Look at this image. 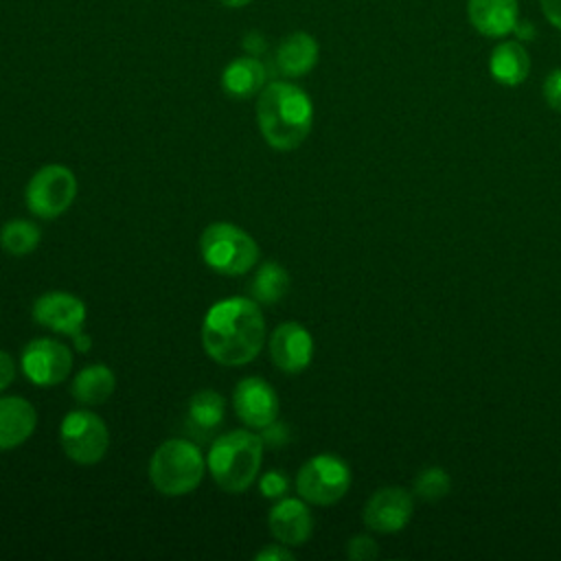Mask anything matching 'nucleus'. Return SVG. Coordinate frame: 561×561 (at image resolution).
<instances>
[{
	"label": "nucleus",
	"instance_id": "2eb2a0df",
	"mask_svg": "<svg viewBox=\"0 0 561 561\" xmlns=\"http://www.w3.org/2000/svg\"><path fill=\"white\" fill-rule=\"evenodd\" d=\"M467 20L484 37H506L519 20L517 0H467Z\"/></svg>",
	"mask_w": 561,
	"mask_h": 561
},
{
	"label": "nucleus",
	"instance_id": "473e14b6",
	"mask_svg": "<svg viewBox=\"0 0 561 561\" xmlns=\"http://www.w3.org/2000/svg\"><path fill=\"white\" fill-rule=\"evenodd\" d=\"M513 33L517 35L519 42H522V39H533V37H535V26H533V22H519V20H517Z\"/></svg>",
	"mask_w": 561,
	"mask_h": 561
},
{
	"label": "nucleus",
	"instance_id": "6ab92c4d",
	"mask_svg": "<svg viewBox=\"0 0 561 561\" xmlns=\"http://www.w3.org/2000/svg\"><path fill=\"white\" fill-rule=\"evenodd\" d=\"M491 77L506 88H515L526 81L530 72V55L519 39H504L493 46L489 55Z\"/></svg>",
	"mask_w": 561,
	"mask_h": 561
},
{
	"label": "nucleus",
	"instance_id": "dca6fc26",
	"mask_svg": "<svg viewBox=\"0 0 561 561\" xmlns=\"http://www.w3.org/2000/svg\"><path fill=\"white\" fill-rule=\"evenodd\" d=\"M320 57V46L313 35L305 31H294L280 39L274 53V66L280 77L298 79L309 75Z\"/></svg>",
	"mask_w": 561,
	"mask_h": 561
},
{
	"label": "nucleus",
	"instance_id": "7c9ffc66",
	"mask_svg": "<svg viewBox=\"0 0 561 561\" xmlns=\"http://www.w3.org/2000/svg\"><path fill=\"white\" fill-rule=\"evenodd\" d=\"M15 379V364L13 357L0 351V390H4Z\"/></svg>",
	"mask_w": 561,
	"mask_h": 561
},
{
	"label": "nucleus",
	"instance_id": "2f4dec72",
	"mask_svg": "<svg viewBox=\"0 0 561 561\" xmlns=\"http://www.w3.org/2000/svg\"><path fill=\"white\" fill-rule=\"evenodd\" d=\"M243 48L248 55H254L259 57L263 50H265V39L259 31H250L245 37H243Z\"/></svg>",
	"mask_w": 561,
	"mask_h": 561
},
{
	"label": "nucleus",
	"instance_id": "423d86ee",
	"mask_svg": "<svg viewBox=\"0 0 561 561\" xmlns=\"http://www.w3.org/2000/svg\"><path fill=\"white\" fill-rule=\"evenodd\" d=\"M351 486V469L335 454L309 458L296 473V491L307 504L329 506L340 502Z\"/></svg>",
	"mask_w": 561,
	"mask_h": 561
},
{
	"label": "nucleus",
	"instance_id": "b1692460",
	"mask_svg": "<svg viewBox=\"0 0 561 561\" xmlns=\"http://www.w3.org/2000/svg\"><path fill=\"white\" fill-rule=\"evenodd\" d=\"M451 489V478L443 467H425L416 473L412 491L423 502H436L443 500Z\"/></svg>",
	"mask_w": 561,
	"mask_h": 561
},
{
	"label": "nucleus",
	"instance_id": "412c9836",
	"mask_svg": "<svg viewBox=\"0 0 561 561\" xmlns=\"http://www.w3.org/2000/svg\"><path fill=\"white\" fill-rule=\"evenodd\" d=\"M114 388H116V377L112 368H107L105 364H90L75 375L70 392L75 401L83 405H99L112 397Z\"/></svg>",
	"mask_w": 561,
	"mask_h": 561
},
{
	"label": "nucleus",
	"instance_id": "f8f14e48",
	"mask_svg": "<svg viewBox=\"0 0 561 561\" xmlns=\"http://www.w3.org/2000/svg\"><path fill=\"white\" fill-rule=\"evenodd\" d=\"M33 320L64 335H77L83 331L85 305L68 291H46L33 305Z\"/></svg>",
	"mask_w": 561,
	"mask_h": 561
},
{
	"label": "nucleus",
	"instance_id": "6e6552de",
	"mask_svg": "<svg viewBox=\"0 0 561 561\" xmlns=\"http://www.w3.org/2000/svg\"><path fill=\"white\" fill-rule=\"evenodd\" d=\"M59 443L72 462L94 465L110 447V432L99 414L90 410H72L59 425Z\"/></svg>",
	"mask_w": 561,
	"mask_h": 561
},
{
	"label": "nucleus",
	"instance_id": "39448f33",
	"mask_svg": "<svg viewBox=\"0 0 561 561\" xmlns=\"http://www.w3.org/2000/svg\"><path fill=\"white\" fill-rule=\"evenodd\" d=\"M199 252L204 263L224 276H241L259 261L256 241L228 221H215L202 232Z\"/></svg>",
	"mask_w": 561,
	"mask_h": 561
},
{
	"label": "nucleus",
	"instance_id": "1a4fd4ad",
	"mask_svg": "<svg viewBox=\"0 0 561 561\" xmlns=\"http://www.w3.org/2000/svg\"><path fill=\"white\" fill-rule=\"evenodd\" d=\"M22 373L35 386H57L72 368V353L66 344L53 337H35L22 348Z\"/></svg>",
	"mask_w": 561,
	"mask_h": 561
},
{
	"label": "nucleus",
	"instance_id": "7ed1b4c3",
	"mask_svg": "<svg viewBox=\"0 0 561 561\" xmlns=\"http://www.w3.org/2000/svg\"><path fill=\"white\" fill-rule=\"evenodd\" d=\"M263 438L250 430H232L217 436L208 449V471L226 493H243L259 476Z\"/></svg>",
	"mask_w": 561,
	"mask_h": 561
},
{
	"label": "nucleus",
	"instance_id": "4468645a",
	"mask_svg": "<svg viewBox=\"0 0 561 561\" xmlns=\"http://www.w3.org/2000/svg\"><path fill=\"white\" fill-rule=\"evenodd\" d=\"M267 526L276 541L296 548L311 537L313 517L302 497H280L267 515Z\"/></svg>",
	"mask_w": 561,
	"mask_h": 561
},
{
	"label": "nucleus",
	"instance_id": "5701e85b",
	"mask_svg": "<svg viewBox=\"0 0 561 561\" xmlns=\"http://www.w3.org/2000/svg\"><path fill=\"white\" fill-rule=\"evenodd\" d=\"M42 239V230L37 224L26 219H11L0 230V245L7 254L24 256L31 254Z\"/></svg>",
	"mask_w": 561,
	"mask_h": 561
},
{
	"label": "nucleus",
	"instance_id": "aec40b11",
	"mask_svg": "<svg viewBox=\"0 0 561 561\" xmlns=\"http://www.w3.org/2000/svg\"><path fill=\"white\" fill-rule=\"evenodd\" d=\"M37 425L35 408L22 397H0V449L22 445Z\"/></svg>",
	"mask_w": 561,
	"mask_h": 561
},
{
	"label": "nucleus",
	"instance_id": "9d476101",
	"mask_svg": "<svg viewBox=\"0 0 561 561\" xmlns=\"http://www.w3.org/2000/svg\"><path fill=\"white\" fill-rule=\"evenodd\" d=\"M414 513L412 493L401 486L377 489L364 506V524L375 533H399L408 526Z\"/></svg>",
	"mask_w": 561,
	"mask_h": 561
},
{
	"label": "nucleus",
	"instance_id": "f704fd0d",
	"mask_svg": "<svg viewBox=\"0 0 561 561\" xmlns=\"http://www.w3.org/2000/svg\"><path fill=\"white\" fill-rule=\"evenodd\" d=\"M219 4H224L226 9H243L248 7L252 0H217Z\"/></svg>",
	"mask_w": 561,
	"mask_h": 561
},
{
	"label": "nucleus",
	"instance_id": "c85d7f7f",
	"mask_svg": "<svg viewBox=\"0 0 561 561\" xmlns=\"http://www.w3.org/2000/svg\"><path fill=\"white\" fill-rule=\"evenodd\" d=\"M254 559L256 561H291L294 559V552L289 550V546H285V543H274V546H267V548H263V550H259L256 554H254Z\"/></svg>",
	"mask_w": 561,
	"mask_h": 561
},
{
	"label": "nucleus",
	"instance_id": "ddd939ff",
	"mask_svg": "<svg viewBox=\"0 0 561 561\" xmlns=\"http://www.w3.org/2000/svg\"><path fill=\"white\" fill-rule=\"evenodd\" d=\"M270 359L283 373H302L313 357L311 333L298 322H283L272 331Z\"/></svg>",
	"mask_w": 561,
	"mask_h": 561
},
{
	"label": "nucleus",
	"instance_id": "cd10ccee",
	"mask_svg": "<svg viewBox=\"0 0 561 561\" xmlns=\"http://www.w3.org/2000/svg\"><path fill=\"white\" fill-rule=\"evenodd\" d=\"M261 438H263V445H267V447H280V445L291 440L287 425L280 423L278 419L261 430Z\"/></svg>",
	"mask_w": 561,
	"mask_h": 561
},
{
	"label": "nucleus",
	"instance_id": "9b49d317",
	"mask_svg": "<svg viewBox=\"0 0 561 561\" xmlns=\"http://www.w3.org/2000/svg\"><path fill=\"white\" fill-rule=\"evenodd\" d=\"M232 405L243 425L263 430L278 419V394L261 377H245L232 392Z\"/></svg>",
	"mask_w": 561,
	"mask_h": 561
},
{
	"label": "nucleus",
	"instance_id": "bb28decb",
	"mask_svg": "<svg viewBox=\"0 0 561 561\" xmlns=\"http://www.w3.org/2000/svg\"><path fill=\"white\" fill-rule=\"evenodd\" d=\"M543 99L554 110L561 112V68H554L543 81Z\"/></svg>",
	"mask_w": 561,
	"mask_h": 561
},
{
	"label": "nucleus",
	"instance_id": "f03ea898",
	"mask_svg": "<svg viewBox=\"0 0 561 561\" xmlns=\"http://www.w3.org/2000/svg\"><path fill=\"white\" fill-rule=\"evenodd\" d=\"M256 121L270 147L289 151L300 147L309 136L313 125V103L300 85L285 79L270 81L259 92Z\"/></svg>",
	"mask_w": 561,
	"mask_h": 561
},
{
	"label": "nucleus",
	"instance_id": "f3484780",
	"mask_svg": "<svg viewBox=\"0 0 561 561\" xmlns=\"http://www.w3.org/2000/svg\"><path fill=\"white\" fill-rule=\"evenodd\" d=\"M224 412L226 399L219 392L210 388L197 390L186 405V432L197 443H208L210 438H215V432L224 423Z\"/></svg>",
	"mask_w": 561,
	"mask_h": 561
},
{
	"label": "nucleus",
	"instance_id": "393cba45",
	"mask_svg": "<svg viewBox=\"0 0 561 561\" xmlns=\"http://www.w3.org/2000/svg\"><path fill=\"white\" fill-rule=\"evenodd\" d=\"M287 489H289V480H287V476H285L283 471H278V469H270V471H265V473L259 478V491H261V495L267 497V500H280V497H285Z\"/></svg>",
	"mask_w": 561,
	"mask_h": 561
},
{
	"label": "nucleus",
	"instance_id": "a211bd4d",
	"mask_svg": "<svg viewBox=\"0 0 561 561\" xmlns=\"http://www.w3.org/2000/svg\"><path fill=\"white\" fill-rule=\"evenodd\" d=\"M267 85V68L254 55L232 59L221 72V88L230 99H252Z\"/></svg>",
	"mask_w": 561,
	"mask_h": 561
},
{
	"label": "nucleus",
	"instance_id": "f257e3e1",
	"mask_svg": "<svg viewBox=\"0 0 561 561\" xmlns=\"http://www.w3.org/2000/svg\"><path fill=\"white\" fill-rule=\"evenodd\" d=\"M265 342V320L252 298L215 302L202 324L204 351L221 366L252 362Z\"/></svg>",
	"mask_w": 561,
	"mask_h": 561
},
{
	"label": "nucleus",
	"instance_id": "a878e982",
	"mask_svg": "<svg viewBox=\"0 0 561 561\" xmlns=\"http://www.w3.org/2000/svg\"><path fill=\"white\" fill-rule=\"evenodd\" d=\"M379 554L377 541L368 535H355L353 539H348L346 543V557L353 561H370Z\"/></svg>",
	"mask_w": 561,
	"mask_h": 561
},
{
	"label": "nucleus",
	"instance_id": "20e7f679",
	"mask_svg": "<svg viewBox=\"0 0 561 561\" xmlns=\"http://www.w3.org/2000/svg\"><path fill=\"white\" fill-rule=\"evenodd\" d=\"M206 460L197 443L186 438L164 440L151 456L149 478L162 495L178 497L195 491L204 478Z\"/></svg>",
	"mask_w": 561,
	"mask_h": 561
},
{
	"label": "nucleus",
	"instance_id": "4be33fe9",
	"mask_svg": "<svg viewBox=\"0 0 561 561\" xmlns=\"http://www.w3.org/2000/svg\"><path fill=\"white\" fill-rule=\"evenodd\" d=\"M289 285H291L289 272L280 263L267 261L256 267L254 278L248 285V291L254 302L274 305L289 291Z\"/></svg>",
	"mask_w": 561,
	"mask_h": 561
},
{
	"label": "nucleus",
	"instance_id": "72a5a7b5",
	"mask_svg": "<svg viewBox=\"0 0 561 561\" xmlns=\"http://www.w3.org/2000/svg\"><path fill=\"white\" fill-rule=\"evenodd\" d=\"M72 340H75V346H77V351H81V353H85L88 348H90V344H92V340L81 331V333H77V335H72Z\"/></svg>",
	"mask_w": 561,
	"mask_h": 561
},
{
	"label": "nucleus",
	"instance_id": "c756f323",
	"mask_svg": "<svg viewBox=\"0 0 561 561\" xmlns=\"http://www.w3.org/2000/svg\"><path fill=\"white\" fill-rule=\"evenodd\" d=\"M543 18L561 31V0H539Z\"/></svg>",
	"mask_w": 561,
	"mask_h": 561
},
{
	"label": "nucleus",
	"instance_id": "0eeeda50",
	"mask_svg": "<svg viewBox=\"0 0 561 561\" xmlns=\"http://www.w3.org/2000/svg\"><path fill=\"white\" fill-rule=\"evenodd\" d=\"M77 195V178L64 164H46L37 169L24 191L28 210L39 219L64 215Z\"/></svg>",
	"mask_w": 561,
	"mask_h": 561
}]
</instances>
